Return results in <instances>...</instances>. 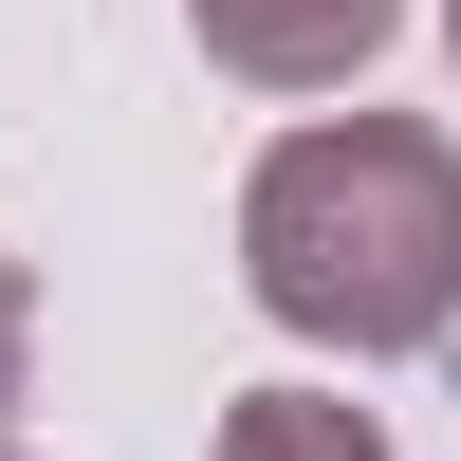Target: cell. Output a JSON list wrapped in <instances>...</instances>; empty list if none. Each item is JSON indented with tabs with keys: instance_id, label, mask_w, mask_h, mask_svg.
I'll list each match as a JSON object with an SVG mask.
<instances>
[{
	"instance_id": "6",
	"label": "cell",
	"mask_w": 461,
	"mask_h": 461,
	"mask_svg": "<svg viewBox=\"0 0 461 461\" xmlns=\"http://www.w3.org/2000/svg\"><path fill=\"white\" fill-rule=\"evenodd\" d=\"M0 461H19V443H0Z\"/></svg>"
},
{
	"instance_id": "4",
	"label": "cell",
	"mask_w": 461,
	"mask_h": 461,
	"mask_svg": "<svg viewBox=\"0 0 461 461\" xmlns=\"http://www.w3.org/2000/svg\"><path fill=\"white\" fill-rule=\"evenodd\" d=\"M19 369H37V295H19V258H0V406H19Z\"/></svg>"
},
{
	"instance_id": "1",
	"label": "cell",
	"mask_w": 461,
	"mask_h": 461,
	"mask_svg": "<svg viewBox=\"0 0 461 461\" xmlns=\"http://www.w3.org/2000/svg\"><path fill=\"white\" fill-rule=\"evenodd\" d=\"M240 277H258V314L314 332V351H443L461 332V148L406 130V111H351V130L258 148Z\"/></svg>"
},
{
	"instance_id": "5",
	"label": "cell",
	"mask_w": 461,
	"mask_h": 461,
	"mask_svg": "<svg viewBox=\"0 0 461 461\" xmlns=\"http://www.w3.org/2000/svg\"><path fill=\"white\" fill-rule=\"evenodd\" d=\"M443 37H461V0H443Z\"/></svg>"
},
{
	"instance_id": "3",
	"label": "cell",
	"mask_w": 461,
	"mask_h": 461,
	"mask_svg": "<svg viewBox=\"0 0 461 461\" xmlns=\"http://www.w3.org/2000/svg\"><path fill=\"white\" fill-rule=\"evenodd\" d=\"M221 461H388V425L332 406V388H240L221 406Z\"/></svg>"
},
{
	"instance_id": "2",
	"label": "cell",
	"mask_w": 461,
	"mask_h": 461,
	"mask_svg": "<svg viewBox=\"0 0 461 461\" xmlns=\"http://www.w3.org/2000/svg\"><path fill=\"white\" fill-rule=\"evenodd\" d=\"M203 19L221 74H258V93H332V74L388 56V0H185Z\"/></svg>"
}]
</instances>
